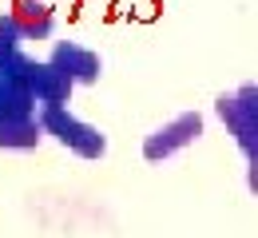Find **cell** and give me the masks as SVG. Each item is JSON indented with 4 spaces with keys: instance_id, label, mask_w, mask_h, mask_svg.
Returning <instances> with one entry per match:
<instances>
[{
    "instance_id": "cell-8",
    "label": "cell",
    "mask_w": 258,
    "mask_h": 238,
    "mask_svg": "<svg viewBox=\"0 0 258 238\" xmlns=\"http://www.w3.org/2000/svg\"><path fill=\"white\" fill-rule=\"evenodd\" d=\"M44 143V131L36 119L24 123H0V151H36Z\"/></svg>"
},
{
    "instance_id": "cell-9",
    "label": "cell",
    "mask_w": 258,
    "mask_h": 238,
    "mask_svg": "<svg viewBox=\"0 0 258 238\" xmlns=\"http://www.w3.org/2000/svg\"><path fill=\"white\" fill-rule=\"evenodd\" d=\"M20 44H24V40H20V32L12 28V20H8V12H4V16H0V75L12 68V60L24 52Z\"/></svg>"
},
{
    "instance_id": "cell-6",
    "label": "cell",
    "mask_w": 258,
    "mask_h": 238,
    "mask_svg": "<svg viewBox=\"0 0 258 238\" xmlns=\"http://www.w3.org/2000/svg\"><path fill=\"white\" fill-rule=\"evenodd\" d=\"M8 20L20 32V40H48L56 32V8H52V0H12Z\"/></svg>"
},
{
    "instance_id": "cell-7",
    "label": "cell",
    "mask_w": 258,
    "mask_h": 238,
    "mask_svg": "<svg viewBox=\"0 0 258 238\" xmlns=\"http://www.w3.org/2000/svg\"><path fill=\"white\" fill-rule=\"evenodd\" d=\"M36 100L32 92L16 80V75H0V123H24L36 119Z\"/></svg>"
},
{
    "instance_id": "cell-2",
    "label": "cell",
    "mask_w": 258,
    "mask_h": 238,
    "mask_svg": "<svg viewBox=\"0 0 258 238\" xmlns=\"http://www.w3.org/2000/svg\"><path fill=\"white\" fill-rule=\"evenodd\" d=\"M215 111H219L223 127L230 131V139L238 143L246 167H254V151H258V88L254 84H238L234 92H219V96H215Z\"/></svg>"
},
{
    "instance_id": "cell-4",
    "label": "cell",
    "mask_w": 258,
    "mask_h": 238,
    "mask_svg": "<svg viewBox=\"0 0 258 238\" xmlns=\"http://www.w3.org/2000/svg\"><path fill=\"white\" fill-rule=\"evenodd\" d=\"M203 127H207V119H203L199 111H179V115H171L167 123H159L151 135L143 139V159H147V163H167V159H175L179 151H187L191 143L203 139Z\"/></svg>"
},
{
    "instance_id": "cell-3",
    "label": "cell",
    "mask_w": 258,
    "mask_h": 238,
    "mask_svg": "<svg viewBox=\"0 0 258 238\" xmlns=\"http://www.w3.org/2000/svg\"><path fill=\"white\" fill-rule=\"evenodd\" d=\"M4 75H16V80L32 92L36 107H68L72 92H76V88H72L64 75L48 64V60H36V56H28V52H20Z\"/></svg>"
},
{
    "instance_id": "cell-5",
    "label": "cell",
    "mask_w": 258,
    "mask_h": 238,
    "mask_svg": "<svg viewBox=\"0 0 258 238\" xmlns=\"http://www.w3.org/2000/svg\"><path fill=\"white\" fill-rule=\"evenodd\" d=\"M48 64L60 71L72 88H92V84H99V75H103V60H99V52L84 48V44H76V40H56Z\"/></svg>"
},
{
    "instance_id": "cell-1",
    "label": "cell",
    "mask_w": 258,
    "mask_h": 238,
    "mask_svg": "<svg viewBox=\"0 0 258 238\" xmlns=\"http://www.w3.org/2000/svg\"><path fill=\"white\" fill-rule=\"evenodd\" d=\"M36 123H40L44 139H56L60 147H68L80 159H103L107 155V135L99 127H92L88 119H80L76 111H68V107H40Z\"/></svg>"
}]
</instances>
